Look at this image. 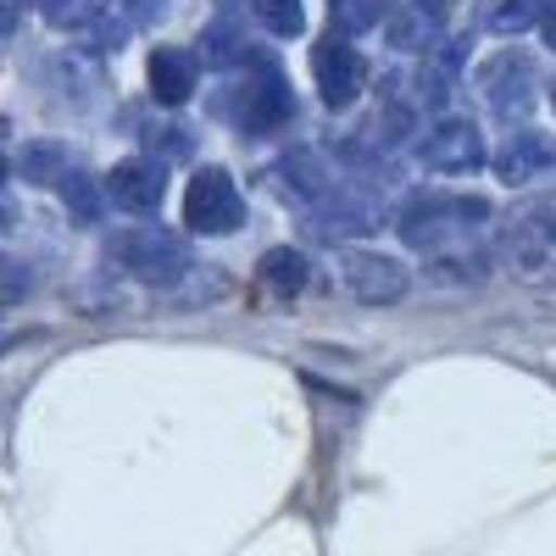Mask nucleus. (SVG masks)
Here are the masks:
<instances>
[{
	"label": "nucleus",
	"instance_id": "f257e3e1",
	"mask_svg": "<svg viewBox=\"0 0 556 556\" xmlns=\"http://www.w3.org/2000/svg\"><path fill=\"white\" fill-rule=\"evenodd\" d=\"M112 262L134 278H146V285H178L184 273H190V245H184L173 228H156V223H139L128 235L112 245Z\"/></svg>",
	"mask_w": 556,
	"mask_h": 556
},
{
	"label": "nucleus",
	"instance_id": "1a4fd4ad",
	"mask_svg": "<svg viewBox=\"0 0 556 556\" xmlns=\"http://www.w3.org/2000/svg\"><path fill=\"white\" fill-rule=\"evenodd\" d=\"M556 162V146L545 134H534V128H518V134H506V146L490 156V167H495V178L501 184H529L534 173H545Z\"/></svg>",
	"mask_w": 556,
	"mask_h": 556
},
{
	"label": "nucleus",
	"instance_id": "cd10ccee",
	"mask_svg": "<svg viewBox=\"0 0 556 556\" xmlns=\"http://www.w3.org/2000/svg\"><path fill=\"white\" fill-rule=\"evenodd\" d=\"M412 7H417V12H429V17H445L456 0H412Z\"/></svg>",
	"mask_w": 556,
	"mask_h": 556
},
{
	"label": "nucleus",
	"instance_id": "9b49d317",
	"mask_svg": "<svg viewBox=\"0 0 556 556\" xmlns=\"http://www.w3.org/2000/svg\"><path fill=\"white\" fill-rule=\"evenodd\" d=\"M151 96L162 106H184L195 96V56L190 51H156L151 56Z\"/></svg>",
	"mask_w": 556,
	"mask_h": 556
},
{
	"label": "nucleus",
	"instance_id": "f8f14e48",
	"mask_svg": "<svg viewBox=\"0 0 556 556\" xmlns=\"http://www.w3.org/2000/svg\"><path fill=\"white\" fill-rule=\"evenodd\" d=\"M306 278H312V267H306V256L290 251V245H278V251L262 256V285H267L273 295H301Z\"/></svg>",
	"mask_w": 556,
	"mask_h": 556
},
{
	"label": "nucleus",
	"instance_id": "9d476101",
	"mask_svg": "<svg viewBox=\"0 0 556 556\" xmlns=\"http://www.w3.org/2000/svg\"><path fill=\"white\" fill-rule=\"evenodd\" d=\"M285 117H290V89H285V78L267 67V73H256V78L240 89V128L267 134V128L285 123Z\"/></svg>",
	"mask_w": 556,
	"mask_h": 556
},
{
	"label": "nucleus",
	"instance_id": "6ab92c4d",
	"mask_svg": "<svg viewBox=\"0 0 556 556\" xmlns=\"http://www.w3.org/2000/svg\"><path fill=\"white\" fill-rule=\"evenodd\" d=\"M39 12H45V23H56V28H89L106 12V0H39Z\"/></svg>",
	"mask_w": 556,
	"mask_h": 556
},
{
	"label": "nucleus",
	"instance_id": "ddd939ff",
	"mask_svg": "<svg viewBox=\"0 0 556 556\" xmlns=\"http://www.w3.org/2000/svg\"><path fill=\"white\" fill-rule=\"evenodd\" d=\"M451 212H462V201L456 206H445V201H417V206H406L401 212V235L412 240V245H434L440 235H445V228H451Z\"/></svg>",
	"mask_w": 556,
	"mask_h": 556
},
{
	"label": "nucleus",
	"instance_id": "a211bd4d",
	"mask_svg": "<svg viewBox=\"0 0 556 556\" xmlns=\"http://www.w3.org/2000/svg\"><path fill=\"white\" fill-rule=\"evenodd\" d=\"M490 34H523L540 23V0H490Z\"/></svg>",
	"mask_w": 556,
	"mask_h": 556
},
{
	"label": "nucleus",
	"instance_id": "aec40b11",
	"mask_svg": "<svg viewBox=\"0 0 556 556\" xmlns=\"http://www.w3.org/2000/svg\"><path fill=\"white\" fill-rule=\"evenodd\" d=\"M62 195H67V206H73L78 223H96V217H101V190H96V178L62 173Z\"/></svg>",
	"mask_w": 556,
	"mask_h": 556
},
{
	"label": "nucleus",
	"instance_id": "c85d7f7f",
	"mask_svg": "<svg viewBox=\"0 0 556 556\" xmlns=\"http://www.w3.org/2000/svg\"><path fill=\"white\" fill-rule=\"evenodd\" d=\"M7 34H12V12H7V7H0V39H7Z\"/></svg>",
	"mask_w": 556,
	"mask_h": 556
},
{
	"label": "nucleus",
	"instance_id": "2eb2a0df",
	"mask_svg": "<svg viewBox=\"0 0 556 556\" xmlns=\"http://www.w3.org/2000/svg\"><path fill=\"white\" fill-rule=\"evenodd\" d=\"M367 228H379V206L367 195H340V206H329L323 235H367Z\"/></svg>",
	"mask_w": 556,
	"mask_h": 556
},
{
	"label": "nucleus",
	"instance_id": "a878e982",
	"mask_svg": "<svg viewBox=\"0 0 556 556\" xmlns=\"http://www.w3.org/2000/svg\"><path fill=\"white\" fill-rule=\"evenodd\" d=\"M540 34H545V45L556 51V0H540Z\"/></svg>",
	"mask_w": 556,
	"mask_h": 556
},
{
	"label": "nucleus",
	"instance_id": "20e7f679",
	"mask_svg": "<svg viewBox=\"0 0 556 556\" xmlns=\"http://www.w3.org/2000/svg\"><path fill=\"white\" fill-rule=\"evenodd\" d=\"M312 78H317V96H323V106H351L356 96H362V78H367V67H362V56L351 51L345 39H317L312 45Z\"/></svg>",
	"mask_w": 556,
	"mask_h": 556
},
{
	"label": "nucleus",
	"instance_id": "393cba45",
	"mask_svg": "<svg viewBox=\"0 0 556 556\" xmlns=\"http://www.w3.org/2000/svg\"><path fill=\"white\" fill-rule=\"evenodd\" d=\"M151 146H156L162 156H190V146H195V139L184 134V128H151Z\"/></svg>",
	"mask_w": 556,
	"mask_h": 556
},
{
	"label": "nucleus",
	"instance_id": "7ed1b4c3",
	"mask_svg": "<svg viewBox=\"0 0 556 556\" xmlns=\"http://www.w3.org/2000/svg\"><path fill=\"white\" fill-rule=\"evenodd\" d=\"M506 251H513L518 273L556 278V195L540 201L534 212H523L513 228H506Z\"/></svg>",
	"mask_w": 556,
	"mask_h": 556
},
{
	"label": "nucleus",
	"instance_id": "b1692460",
	"mask_svg": "<svg viewBox=\"0 0 556 556\" xmlns=\"http://www.w3.org/2000/svg\"><path fill=\"white\" fill-rule=\"evenodd\" d=\"M379 7H384V0H334V17H340L345 28H351V23H356V28H367V23L379 17Z\"/></svg>",
	"mask_w": 556,
	"mask_h": 556
},
{
	"label": "nucleus",
	"instance_id": "6e6552de",
	"mask_svg": "<svg viewBox=\"0 0 556 556\" xmlns=\"http://www.w3.org/2000/svg\"><path fill=\"white\" fill-rule=\"evenodd\" d=\"M162 195H167V178H162L156 162H117L112 178H106V201L123 206V212H139V217L156 212Z\"/></svg>",
	"mask_w": 556,
	"mask_h": 556
},
{
	"label": "nucleus",
	"instance_id": "5701e85b",
	"mask_svg": "<svg viewBox=\"0 0 556 556\" xmlns=\"http://www.w3.org/2000/svg\"><path fill=\"white\" fill-rule=\"evenodd\" d=\"M34 290V273L23 262H0V306H17Z\"/></svg>",
	"mask_w": 556,
	"mask_h": 556
},
{
	"label": "nucleus",
	"instance_id": "c756f323",
	"mask_svg": "<svg viewBox=\"0 0 556 556\" xmlns=\"http://www.w3.org/2000/svg\"><path fill=\"white\" fill-rule=\"evenodd\" d=\"M0 184H7V162H0Z\"/></svg>",
	"mask_w": 556,
	"mask_h": 556
},
{
	"label": "nucleus",
	"instance_id": "dca6fc26",
	"mask_svg": "<svg viewBox=\"0 0 556 556\" xmlns=\"http://www.w3.org/2000/svg\"><path fill=\"white\" fill-rule=\"evenodd\" d=\"M67 173V151L56 146V139H34V146L23 151V178L28 184H62Z\"/></svg>",
	"mask_w": 556,
	"mask_h": 556
},
{
	"label": "nucleus",
	"instance_id": "bb28decb",
	"mask_svg": "<svg viewBox=\"0 0 556 556\" xmlns=\"http://www.w3.org/2000/svg\"><path fill=\"white\" fill-rule=\"evenodd\" d=\"M128 12H134V23H156L162 17V0H128Z\"/></svg>",
	"mask_w": 556,
	"mask_h": 556
},
{
	"label": "nucleus",
	"instance_id": "39448f33",
	"mask_svg": "<svg viewBox=\"0 0 556 556\" xmlns=\"http://www.w3.org/2000/svg\"><path fill=\"white\" fill-rule=\"evenodd\" d=\"M345 290L367 306H390L406 295V267L379 256V251H351L345 256Z\"/></svg>",
	"mask_w": 556,
	"mask_h": 556
},
{
	"label": "nucleus",
	"instance_id": "423d86ee",
	"mask_svg": "<svg viewBox=\"0 0 556 556\" xmlns=\"http://www.w3.org/2000/svg\"><path fill=\"white\" fill-rule=\"evenodd\" d=\"M479 84H484V101L495 112H523L534 101V62L523 51H501L479 67Z\"/></svg>",
	"mask_w": 556,
	"mask_h": 556
},
{
	"label": "nucleus",
	"instance_id": "4be33fe9",
	"mask_svg": "<svg viewBox=\"0 0 556 556\" xmlns=\"http://www.w3.org/2000/svg\"><path fill=\"white\" fill-rule=\"evenodd\" d=\"M451 78H456V51H434V56L424 62V73H417V89H424V101H440L445 89H451Z\"/></svg>",
	"mask_w": 556,
	"mask_h": 556
},
{
	"label": "nucleus",
	"instance_id": "f03ea898",
	"mask_svg": "<svg viewBox=\"0 0 556 556\" xmlns=\"http://www.w3.org/2000/svg\"><path fill=\"white\" fill-rule=\"evenodd\" d=\"M184 223H190L195 235H235V228L245 223L240 184L223 167H201L190 178V190H184Z\"/></svg>",
	"mask_w": 556,
	"mask_h": 556
},
{
	"label": "nucleus",
	"instance_id": "4468645a",
	"mask_svg": "<svg viewBox=\"0 0 556 556\" xmlns=\"http://www.w3.org/2000/svg\"><path fill=\"white\" fill-rule=\"evenodd\" d=\"M390 39H395V51H429V45H440V17L417 12L406 0V7L395 12V23H390Z\"/></svg>",
	"mask_w": 556,
	"mask_h": 556
},
{
	"label": "nucleus",
	"instance_id": "412c9836",
	"mask_svg": "<svg viewBox=\"0 0 556 556\" xmlns=\"http://www.w3.org/2000/svg\"><path fill=\"white\" fill-rule=\"evenodd\" d=\"M285 173H295V190H301V195L329 201V167H323L312 151H295V156L285 162Z\"/></svg>",
	"mask_w": 556,
	"mask_h": 556
},
{
	"label": "nucleus",
	"instance_id": "7c9ffc66",
	"mask_svg": "<svg viewBox=\"0 0 556 556\" xmlns=\"http://www.w3.org/2000/svg\"><path fill=\"white\" fill-rule=\"evenodd\" d=\"M551 101H556V84H551Z\"/></svg>",
	"mask_w": 556,
	"mask_h": 556
},
{
	"label": "nucleus",
	"instance_id": "f3484780",
	"mask_svg": "<svg viewBox=\"0 0 556 556\" xmlns=\"http://www.w3.org/2000/svg\"><path fill=\"white\" fill-rule=\"evenodd\" d=\"M256 17L278 39H295L306 28V7H301V0H256Z\"/></svg>",
	"mask_w": 556,
	"mask_h": 556
},
{
	"label": "nucleus",
	"instance_id": "0eeeda50",
	"mask_svg": "<svg viewBox=\"0 0 556 556\" xmlns=\"http://www.w3.org/2000/svg\"><path fill=\"white\" fill-rule=\"evenodd\" d=\"M424 162L434 173H473L484 167V134L473 117H451L429 134V146H424Z\"/></svg>",
	"mask_w": 556,
	"mask_h": 556
}]
</instances>
